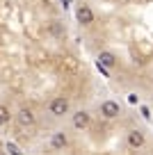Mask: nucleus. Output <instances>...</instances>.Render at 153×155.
Masks as SVG:
<instances>
[{
	"label": "nucleus",
	"instance_id": "f257e3e1",
	"mask_svg": "<svg viewBox=\"0 0 153 155\" xmlns=\"http://www.w3.org/2000/svg\"><path fill=\"white\" fill-rule=\"evenodd\" d=\"M69 98H64V96H57V98H53V101L48 103V112L53 116H64V114H69Z\"/></svg>",
	"mask_w": 153,
	"mask_h": 155
},
{
	"label": "nucleus",
	"instance_id": "f03ea898",
	"mask_svg": "<svg viewBox=\"0 0 153 155\" xmlns=\"http://www.w3.org/2000/svg\"><path fill=\"white\" fill-rule=\"evenodd\" d=\"M16 121H19V126H21V128L32 126V123H34V114H32V110H30V107H21L19 114H16Z\"/></svg>",
	"mask_w": 153,
	"mask_h": 155
},
{
	"label": "nucleus",
	"instance_id": "7ed1b4c3",
	"mask_svg": "<svg viewBox=\"0 0 153 155\" xmlns=\"http://www.w3.org/2000/svg\"><path fill=\"white\" fill-rule=\"evenodd\" d=\"M119 103L114 101H105L103 105H100V114L105 116V119H114V116H119Z\"/></svg>",
	"mask_w": 153,
	"mask_h": 155
},
{
	"label": "nucleus",
	"instance_id": "20e7f679",
	"mask_svg": "<svg viewBox=\"0 0 153 155\" xmlns=\"http://www.w3.org/2000/svg\"><path fill=\"white\" fill-rule=\"evenodd\" d=\"M78 21H80L82 25H91L94 23V12H91L89 5H80L78 7Z\"/></svg>",
	"mask_w": 153,
	"mask_h": 155
},
{
	"label": "nucleus",
	"instance_id": "39448f33",
	"mask_svg": "<svg viewBox=\"0 0 153 155\" xmlns=\"http://www.w3.org/2000/svg\"><path fill=\"white\" fill-rule=\"evenodd\" d=\"M66 144H69V137L64 132H53V137H50V148L53 150H64Z\"/></svg>",
	"mask_w": 153,
	"mask_h": 155
},
{
	"label": "nucleus",
	"instance_id": "423d86ee",
	"mask_svg": "<svg viewBox=\"0 0 153 155\" xmlns=\"http://www.w3.org/2000/svg\"><path fill=\"white\" fill-rule=\"evenodd\" d=\"M87 126H89V114H87L85 110L76 112V114H73V128L82 130V128H87Z\"/></svg>",
	"mask_w": 153,
	"mask_h": 155
},
{
	"label": "nucleus",
	"instance_id": "0eeeda50",
	"mask_svg": "<svg viewBox=\"0 0 153 155\" xmlns=\"http://www.w3.org/2000/svg\"><path fill=\"white\" fill-rule=\"evenodd\" d=\"M128 146H130V148H139V146H144V132L142 130H130L128 132Z\"/></svg>",
	"mask_w": 153,
	"mask_h": 155
},
{
	"label": "nucleus",
	"instance_id": "6e6552de",
	"mask_svg": "<svg viewBox=\"0 0 153 155\" xmlns=\"http://www.w3.org/2000/svg\"><path fill=\"white\" fill-rule=\"evenodd\" d=\"M98 64H103L105 68H112V66H117V57L112 53H107V50H103L98 55Z\"/></svg>",
	"mask_w": 153,
	"mask_h": 155
},
{
	"label": "nucleus",
	"instance_id": "1a4fd4ad",
	"mask_svg": "<svg viewBox=\"0 0 153 155\" xmlns=\"http://www.w3.org/2000/svg\"><path fill=\"white\" fill-rule=\"evenodd\" d=\"M9 119H12V112L7 110L5 105H0V126H2V123H9Z\"/></svg>",
	"mask_w": 153,
	"mask_h": 155
},
{
	"label": "nucleus",
	"instance_id": "9d476101",
	"mask_svg": "<svg viewBox=\"0 0 153 155\" xmlns=\"http://www.w3.org/2000/svg\"><path fill=\"white\" fill-rule=\"evenodd\" d=\"M7 150H9V153H12V155H21V150H19V148H16V146H14V144H9V141H7Z\"/></svg>",
	"mask_w": 153,
	"mask_h": 155
},
{
	"label": "nucleus",
	"instance_id": "9b49d317",
	"mask_svg": "<svg viewBox=\"0 0 153 155\" xmlns=\"http://www.w3.org/2000/svg\"><path fill=\"white\" fill-rule=\"evenodd\" d=\"M128 101H130V103L135 105V103H137V94H130V96H128Z\"/></svg>",
	"mask_w": 153,
	"mask_h": 155
}]
</instances>
